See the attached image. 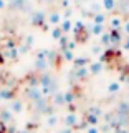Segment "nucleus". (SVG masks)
<instances>
[{
  "label": "nucleus",
  "mask_w": 129,
  "mask_h": 133,
  "mask_svg": "<svg viewBox=\"0 0 129 133\" xmlns=\"http://www.w3.org/2000/svg\"><path fill=\"white\" fill-rule=\"evenodd\" d=\"M27 97H28V100H32L33 103H36V102H40V100H43L45 95H43V91H41L40 87H28Z\"/></svg>",
  "instance_id": "obj_1"
},
{
  "label": "nucleus",
  "mask_w": 129,
  "mask_h": 133,
  "mask_svg": "<svg viewBox=\"0 0 129 133\" xmlns=\"http://www.w3.org/2000/svg\"><path fill=\"white\" fill-rule=\"evenodd\" d=\"M63 123H65V127H68V128H78V123H80V116H78V113H74V111H68V113L65 115V118H63Z\"/></svg>",
  "instance_id": "obj_2"
},
{
  "label": "nucleus",
  "mask_w": 129,
  "mask_h": 133,
  "mask_svg": "<svg viewBox=\"0 0 129 133\" xmlns=\"http://www.w3.org/2000/svg\"><path fill=\"white\" fill-rule=\"evenodd\" d=\"M109 35H111V47H114V48L124 42V33H123L121 28H113V30H109Z\"/></svg>",
  "instance_id": "obj_3"
},
{
  "label": "nucleus",
  "mask_w": 129,
  "mask_h": 133,
  "mask_svg": "<svg viewBox=\"0 0 129 133\" xmlns=\"http://www.w3.org/2000/svg\"><path fill=\"white\" fill-rule=\"evenodd\" d=\"M47 23V14L43 10H36L32 14V25L33 27H43Z\"/></svg>",
  "instance_id": "obj_4"
},
{
  "label": "nucleus",
  "mask_w": 129,
  "mask_h": 133,
  "mask_svg": "<svg viewBox=\"0 0 129 133\" xmlns=\"http://www.w3.org/2000/svg\"><path fill=\"white\" fill-rule=\"evenodd\" d=\"M61 20H63V14L58 12V10H53L47 15V22L51 25V27H58V25L61 23Z\"/></svg>",
  "instance_id": "obj_5"
},
{
  "label": "nucleus",
  "mask_w": 129,
  "mask_h": 133,
  "mask_svg": "<svg viewBox=\"0 0 129 133\" xmlns=\"http://www.w3.org/2000/svg\"><path fill=\"white\" fill-rule=\"evenodd\" d=\"M86 30L89 32L91 37H101L104 33V25H94V23H86Z\"/></svg>",
  "instance_id": "obj_6"
},
{
  "label": "nucleus",
  "mask_w": 129,
  "mask_h": 133,
  "mask_svg": "<svg viewBox=\"0 0 129 133\" xmlns=\"http://www.w3.org/2000/svg\"><path fill=\"white\" fill-rule=\"evenodd\" d=\"M8 110H10L13 115H18V113H22V111L25 110V103L22 102V100H18V98H13V100L10 102Z\"/></svg>",
  "instance_id": "obj_7"
},
{
  "label": "nucleus",
  "mask_w": 129,
  "mask_h": 133,
  "mask_svg": "<svg viewBox=\"0 0 129 133\" xmlns=\"http://www.w3.org/2000/svg\"><path fill=\"white\" fill-rule=\"evenodd\" d=\"M88 70H89V75H91V77H96V75H99L103 70H104V63H103V62H99V60L91 62V63L88 65Z\"/></svg>",
  "instance_id": "obj_8"
},
{
  "label": "nucleus",
  "mask_w": 129,
  "mask_h": 133,
  "mask_svg": "<svg viewBox=\"0 0 129 133\" xmlns=\"http://www.w3.org/2000/svg\"><path fill=\"white\" fill-rule=\"evenodd\" d=\"M123 22H124V17L121 14L118 15H113L111 18H108V23H109V30H113V28H121L123 27Z\"/></svg>",
  "instance_id": "obj_9"
},
{
  "label": "nucleus",
  "mask_w": 129,
  "mask_h": 133,
  "mask_svg": "<svg viewBox=\"0 0 129 133\" xmlns=\"http://www.w3.org/2000/svg\"><path fill=\"white\" fill-rule=\"evenodd\" d=\"M15 98V91L10 88V87H2L0 88V100L3 102H12Z\"/></svg>",
  "instance_id": "obj_10"
},
{
  "label": "nucleus",
  "mask_w": 129,
  "mask_h": 133,
  "mask_svg": "<svg viewBox=\"0 0 129 133\" xmlns=\"http://www.w3.org/2000/svg\"><path fill=\"white\" fill-rule=\"evenodd\" d=\"M91 23H94V25H106L108 23L106 12H99V14L93 15V17H91Z\"/></svg>",
  "instance_id": "obj_11"
},
{
  "label": "nucleus",
  "mask_w": 129,
  "mask_h": 133,
  "mask_svg": "<svg viewBox=\"0 0 129 133\" xmlns=\"http://www.w3.org/2000/svg\"><path fill=\"white\" fill-rule=\"evenodd\" d=\"M3 57H5V60H12V62H15L17 58L20 57V53H18V47H13V48H7V50H3Z\"/></svg>",
  "instance_id": "obj_12"
},
{
  "label": "nucleus",
  "mask_w": 129,
  "mask_h": 133,
  "mask_svg": "<svg viewBox=\"0 0 129 133\" xmlns=\"http://www.w3.org/2000/svg\"><path fill=\"white\" fill-rule=\"evenodd\" d=\"M51 103L55 107H65V93L63 91H55L51 97Z\"/></svg>",
  "instance_id": "obj_13"
},
{
  "label": "nucleus",
  "mask_w": 129,
  "mask_h": 133,
  "mask_svg": "<svg viewBox=\"0 0 129 133\" xmlns=\"http://www.w3.org/2000/svg\"><path fill=\"white\" fill-rule=\"evenodd\" d=\"M103 12H114L118 7V0H101Z\"/></svg>",
  "instance_id": "obj_14"
},
{
  "label": "nucleus",
  "mask_w": 129,
  "mask_h": 133,
  "mask_svg": "<svg viewBox=\"0 0 129 133\" xmlns=\"http://www.w3.org/2000/svg\"><path fill=\"white\" fill-rule=\"evenodd\" d=\"M0 122H3L5 125H10L12 122H13V113H12L8 108L2 110V111H0Z\"/></svg>",
  "instance_id": "obj_15"
},
{
  "label": "nucleus",
  "mask_w": 129,
  "mask_h": 133,
  "mask_svg": "<svg viewBox=\"0 0 129 133\" xmlns=\"http://www.w3.org/2000/svg\"><path fill=\"white\" fill-rule=\"evenodd\" d=\"M121 88H123L121 82L114 80V82H111L109 85H108V88H106V91H108V93H109V95H116V93H119V91H121Z\"/></svg>",
  "instance_id": "obj_16"
},
{
  "label": "nucleus",
  "mask_w": 129,
  "mask_h": 133,
  "mask_svg": "<svg viewBox=\"0 0 129 133\" xmlns=\"http://www.w3.org/2000/svg\"><path fill=\"white\" fill-rule=\"evenodd\" d=\"M60 28L63 30V33H71L73 32V20L71 18H63L61 20V23H60Z\"/></svg>",
  "instance_id": "obj_17"
},
{
  "label": "nucleus",
  "mask_w": 129,
  "mask_h": 133,
  "mask_svg": "<svg viewBox=\"0 0 129 133\" xmlns=\"http://www.w3.org/2000/svg\"><path fill=\"white\" fill-rule=\"evenodd\" d=\"M85 122L88 127H98L99 125V116L93 115V113H86L85 115Z\"/></svg>",
  "instance_id": "obj_18"
},
{
  "label": "nucleus",
  "mask_w": 129,
  "mask_h": 133,
  "mask_svg": "<svg viewBox=\"0 0 129 133\" xmlns=\"http://www.w3.org/2000/svg\"><path fill=\"white\" fill-rule=\"evenodd\" d=\"M91 63V60L88 57H76L74 58V62H73V65H74V68H81V66H88Z\"/></svg>",
  "instance_id": "obj_19"
},
{
  "label": "nucleus",
  "mask_w": 129,
  "mask_h": 133,
  "mask_svg": "<svg viewBox=\"0 0 129 133\" xmlns=\"http://www.w3.org/2000/svg\"><path fill=\"white\" fill-rule=\"evenodd\" d=\"M74 77L78 80H85L86 77H89V70L88 66H81V68H74Z\"/></svg>",
  "instance_id": "obj_20"
},
{
  "label": "nucleus",
  "mask_w": 129,
  "mask_h": 133,
  "mask_svg": "<svg viewBox=\"0 0 129 133\" xmlns=\"http://www.w3.org/2000/svg\"><path fill=\"white\" fill-rule=\"evenodd\" d=\"M58 122H60V118H58V115H55V113L47 115V120H45L47 127H50V128H55L56 125H58Z\"/></svg>",
  "instance_id": "obj_21"
},
{
  "label": "nucleus",
  "mask_w": 129,
  "mask_h": 133,
  "mask_svg": "<svg viewBox=\"0 0 129 133\" xmlns=\"http://www.w3.org/2000/svg\"><path fill=\"white\" fill-rule=\"evenodd\" d=\"M99 43H101V47H104V48L111 47V35H109V32H104L101 37H99Z\"/></svg>",
  "instance_id": "obj_22"
},
{
  "label": "nucleus",
  "mask_w": 129,
  "mask_h": 133,
  "mask_svg": "<svg viewBox=\"0 0 129 133\" xmlns=\"http://www.w3.org/2000/svg\"><path fill=\"white\" fill-rule=\"evenodd\" d=\"M85 28H86V23H85V20H83V18L73 22V33H74V35H76V33H80V32H83Z\"/></svg>",
  "instance_id": "obj_23"
},
{
  "label": "nucleus",
  "mask_w": 129,
  "mask_h": 133,
  "mask_svg": "<svg viewBox=\"0 0 129 133\" xmlns=\"http://www.w3.org/2000/svg\"><path fill=\"white\" fill-rule=\"evenodd\" d=\"M76 102V93L71 90H68V91H65V105L68 107V105H73V103Z\"/></svg>",
  "instance_id": "obj_24"
},
{
  "label": "nucleus",
  "mask_w": 129,
  "mask_h": 133,
  "mask_svg": "<svg viewBox=\"0 0 129 133\" xmlns=\"http://www.w3.org/2000/svg\"><path fill=\"white\" fill-rule=\"evenodd\" d=\"M61 58H63L65 62H74V52L73 50H68V48H65V50H61Z\"/></svg>",
  "instance_id": "obj_25"
},
{
  "label": "nucleus",
  "mask_w": 129,
  "mask_h": 133,
  "mask_svg": "<svg viewBox=\"0 0 129 133\" xmlns=\"http://www.w3.org/2000/svg\"><path fill=\"white\" fill-rule=\"evenodd\" d=\"M48 66H50L48 60H38V58H36V62H35V68L38 70V72H45Z\"/></svg>",
  "instance_id": "obj_26"
},
{
  "label": "nucleus",
  "mask_w": 129,
  "mask_h": 133,
  "mask_svg": "<svg viewBox=\"0 0 129 133\" xmlns=\"http://www.w3.org/2000/svg\"><path fill=\"white\" fill-rule=\"evenodd\" d=\"M63 35H65V33H63V30L60 28V25H58V27H53V28H51V38H53V40H56V42H58Z\"/></svg>",
  "instance_id": "obj_27"
},
{
  "label": "nucleus",
  "mask_w": 129,
  "mask_h": 133,
  "mask_svg": "<svg viewBox=\"0 0 129 133\" xmlns=\"http://www.w3.org/2000/svg\"><path fill=\"white\" fill-rule=\"evenodd\" d=\"M68 42H70V37H68V35L65 33V35L61 37L60 40H58V43H60V48H61V50H65L66 47H68Z\"/></svg>",
  "instance_id": "obj_28"
},
{
  "label": "nucleus",
  "mask_w": 129,
  "mask_h": 133,
  "mask_svg": "<svg viewBox=\"0 0 129 133\" xmlns=\"http://www.w3.org/2000/svg\"><path fill=\"white\" fill-rule=\"evenodd\" d=\"M121 30H123V33H124V37H129V18H124Z\"/></svg>",
  "instance_id": "obj_29"
},
{
  "label": "nucleus",
  "mask_w": 129,
  "mask_h": 133,
  "mask_svg": "<svg viewBox=\"0 0 129 133\" xmlns=\"http://www.w3.org/2000/svg\"><path fill=\"white\" fill-rule=\"evenodd\" d=\"M13 47H17L15 40H13V38H5V43H3V50H7V48H13Z\"/></svg>",
  "instance_id": "obj_30"
},
{
  "label": "nucleus",
  "mask_w": 129,
  "mask_h": 133,
  "mask_svg": "<svg viewBox=\"0 0 129 133\" xmlns=\"http://www.w3.org/2000/svg\"><path fill=\"white\" fill-rule=\"evenodd\" d=\"M103 52H104V48H103L101 45H94V47L91 48V53H93V55H101Z\"/></svg>",
  "instance_id": "obj_31"
},
{
  "label": "nucleus",
  "mask_w": 129,
  "mask_h": 133,
  "mask_svg": "<svg viewBox=\"0 0 129 133\" xmlns=\"http://www.w3.org/2000/svg\"><path fill=\"white\" fill-rule=\"evenodd\" d=\"M85 133H101V128L99 127H86Z\"/></svg>",
  "instance_id": "obj_32"
},
{
  "label": "nucleus",
  "mask_w": 129,
  "mask_h": 133,
  "mask_svg": "<svg viewBox=\"0 0 129 133\" xmlns=\"http://www.w3.org/2000/svg\"><path fill=\"white\" fill-rule=\"evenodd\" d=\"M33 40H35V38H33V35H25V42H23V43L27 45V47H30V48H32Z\"/></svg>",
  "instance_id": "obj_33"
},
{
  "label": "nucleus",
  "mask_w": 129,
  "mask_h": 133,
  "mask_svg": "<svg viewBox=\"0 0 129 133\" xmlns=\"http://www.w3.org/2000/svg\"><path fill=\"white\" fill-rule=\"evenodd\" d=\"M88 113H93V115H96V116H101V110H99L98 107H89Z\"/></svg>",
  "instance_id": "obj_34"
},
{
  "label": "nucleus",
  "mask_w": 129,
  "mask_h": 133,
  "mask_svg": "<svg viewBox=\"0 0 129 133\" xmlns=\"http://www.w3.org/2000/svg\"><path fill=\"white\" fill-rule=\"evenodd\" d=\"M28 50H30V47H27L25 43H22L18 47V53H20V55H25V53H28Z\"/></svg>",
  "instance_id": "obj_35"
},
{
  "label": "nucleus",
  "mask_w": 129,
  "mask_h": 133,
  "mask_svg": "<svg viewBox=\"0 0 129 133\" xmlns=\"http://www.w3.org/2000/svg\"><path fill=\"white\" fill-rule=\"evenodd\" d=\"M76 45H78V42L73 38V40L68 42V47H66V48H68V50H73V52H74V50H76Z\"/></svg>",
  "instance_id": "obj_36"
},
{
  "label": "nucleus",
  "mask_w": 129,
  "mask_h": 133,
  "mask_svg": "<svg viewBox=\"0 0 129 133\" xmlns=\"http://www.w3.org/2000/svg\"><path fill=\"white\" fill-rule=\"evenodd\" d=\"M121 47H123V50L129 52V37H126V38H124V42L121 43Z\"/></svg>",
  "instance_id": "obj_37"
},
{
  "label": "nucleus",
  "mask_w": 129,
  "mask_h": 133,
  "mask_svg": "<svg viewBox=\"0 0 129 133\" xmlns=\"http://www.w3.org/2000/svg\"><path fill=\"white\" fill-rule=\"evenodd\" d=\"M70 5H71V0H61V7L63 8H70Z\"/></svg>",
  "instance_id": "obj_38"
},
{
  "label": "nucleus",
  "mask_w": 129,
  "mask_h": 133,
  "mask_svg": "<svg viewBox=\"0 0 129 133\" xmlns=\"http://www.w3.org/2000/svg\"><path fill=\"white\" fill-rule=\"evenodd\" d=\"M0 133H7V125L3 122H0Z\"/></svg>",
  "instance_id": "obj_39"
},
{
  "label": "nucleus",
  "mask_w": 129,
  "mask_h": 133,
  "mask_svg": "<svg viewBox=\"0 0 129 133\" xmlns=\"http://www.w3.org/2000/svg\"><path fill=\"white\" fill-rule=\"evenodd\" d=\"M7 8V2L5 0H0V10H5Z\"/></svg>",
  "instance_id": "obj_40"
},
{
  "label": "nucleus",
  "mask_w": 129,
  "mask_h": 133,
  "mask_svg": "<svg viewBox=\"0 0 129 133\" xmlns=\"http://www.w3.org/2000/svg\"><path fill=\"white\" fill-rule=\"evenodd\" d=\"M60 133H73V128H68V127H65L63 130H61Z\"/></svg>",
  "instance_id": "obj_41"
},
{
  "label": "nucleus",
  "mask_w": 129,
  "mask_h": 133,
  "mask_svg": "<svg viewBox=\"0 0 129 133\" xmlns=\"http://www.w3.org/2000/svg\"><path fill=\"white\" fill-rule=\"evenodd\" d=\"M73 133H81V130H73Z\"/></svg>",
  "instance_id": "obj_42"
},
{
  "label": "nucleus",
  "mask_w": 129,
  "mask_h": 133,
  "mask_svg": "<svg viewBox=\"0 0 129 133\" xmlns=\"http://www.w3.org/2000/svg\"><path fill=\"white\" fill-rule=\"evenodd\" d=\"M2 43H3V40H2V37H0V47H2Z\"/></svg>",
  "instance_id": "obj_43"
},
{
  "label": "nucleus",
  "mask_w": 129,
  "mask_h": 133,
  "mask_svg": "<svg viewBox=\"0 0 129 133\" xmlns=\"http://www.w3.org/2000/svg\"><path fill=\"white\" fill-rule=\"evenodd\" d=\"M47 2H53V0H47Z\"/></svg>",
  "instance_id": "obj_44"
},
{
  "label": "nucleus",
  "mask_w": 129,
  "mask_h": 133,
  "mask_svg": "<svg viewBox=\"0 0 129 133\" xmlns=\"http://www.w3.org/2000/svg\"><path fill=\"white\" fill-rule=\"evenodd\" d=\"M127 14H129V7H127Z\"/></svg>",
  "instance_id": "obj_45"
},
{
  "label": "nucleus",
  "mask_w": 129,
  "mask_h": 133,
  "mask_svg": "<svg viewBox=\"0 0 129 133\" xmlns=\"http://www.w3.org/2000/svg\"><path fill=\"white\" fill-rule=\"evenodd\" d=\"M127 91H129V90H127Z\"/></svg>",
  "instance_id": "obj_46"
},
{
  "label": "nucleus",
  "mask_w": 129,
  "mask_h": 133,
  "mask_svg": "<svg viewBox=\"0 0 129 133\" xmlns=\"http://www.w3.org/2000/svg\"><path fill=\"white\" fill-rule=\"evenodd\" d=\"M127 133H129V131H127Z\"/></svg>",
  "instance_id": "obj_47"
}]
</instances>
